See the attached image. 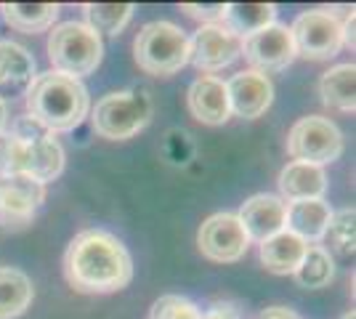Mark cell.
I'll return each mask as SVG.
<instances>
[{
	"instance_id": "cell-25",
	"label": "cell",
	"mask_w": 356,
	"mask_h": 319,
	"mask_svg": "<svg viewBox=\"0 0 356 319\" xmlns=\"http://www.w3.org/2000/svg\"><path fill=\"white\" fill-rule=\"evenodd\" d=\"M293 277H296L298 285L306 290L327 288L335 279V261L322 245H309V250H306V256H303Z\"/></svg>"
},
{
	"instance_id": "cell-23",
	"label": "cell",
	"mask_w": 356,
	"mask_h": 319,
	"mask_svg": "<svg viewBox=\"0 0 356 319\" xmlns=\"http://www.w3.org/2000/svg\"><path fill=\"white\" fill-rule=\"evenodd\" d=\"M35 80V59L27 48L11 40H0V85H27Z\"/></svg>"
},
{
	"instance_id": "cell-22",
	"label": "cell",
	"mask_w": 356,
	"mask_h": 319,
	"mask_svg": "<svg viewBox=\"0 0 356 319\" xmlns=\"http://www.w3.org/2000/svg\"><path fill=\"white\" fill-rule=\"evenodd\" d=\"M319 96L327 106L354 112L356 109V67L354 64H338L319 80Z\"/></svg>"
},
{
	"instance_id": "cell-3",
	"label": "cell",
	"mask_w": 356,
	"mask_h": 319,
	"mask_svg": "<svg viewBox=\"0 0 356 319\" xmlns=\"http://www.w3.org/2000/svg\"><path fill=\"white\" fill-rule=\"evenodd\" d=\"M134 59L152 77L176 75L189 64V38L173 22H149L136 35Z\"/></svg>"
},
{
	"instance_id": "cell-13",
	"label": "cell",
	"mask_w": 356,
	"mask_h": 319,
	"mask_svg": "<svg viewBox=\"0 0 356 319\" xmlns=\"http://www.w3.org/2000/svg\"><path fill=\"white\" fill-rule=\"evenodd\" d=\"M226 91H229V106H232V115L245 117V120H255L266 112L271 101H274V85L266 75L261 72H239L226 83Z\"/></svg>"
},
{
	"instance_id": "cell-35",
	"label": "cell",
	"mask_w": 356,
	"mask_h": 319,
	"mask_svg": "<svg viewBox=\"0 0 356 319\" xmlns=\"http://www.w3.org/2000/svg\"><path fill=\"white\" fill-rule=\"evenodd\" d=\"M6 120H8V106H6V101L0 99V133H3V125H6Z\"/></svg>"
},
{
	"instance_id": "cell-31",
	"label": "cell",
	"mask_w": 356,
	"mask_h": 319,
	"mask_svg": "<svg viewBox=\"0 0 356 319\" xmlns=\"http://www.w3.org/2000/svg\"><path fill=\"white\" fill-rule=\"evenodd\" d=\"M168 144H176V152L168 154L170 163L181 165V163H186V160L192 157V141H189V136H186L184 131H170V133H168Z\"/></svg>"
},
{
	"instance_id": "cell-8",
	"label": "cell",
	"mask_w": 356,
	"mask_h": 319,
	"mask_svg": "<svg viewBox=\"0 0 356 319\" xmlns=\"http://www.w3.org/2000/svg\"><path fill=\"white\" fill-rule=\"evenodd\" d=\"M197 247L208 261L234 263L248 253L250 240L234 213H216L202 221L197 231Z\"/></svg>"
},
{
	"instance_id": "cell-36",
	"label": "cell",
	"mask_w": 356,
	"mask_h": 319,
	"mask_svg": "<svg viewBox=\"0 0 356 319\" xmlns=\"http://www.w3.org/2000/svg\"><path fill=\"white\" fill-rule=\"evenodd\" d=\"M343 319H356V314L354 311H348V314H343Z\"/></svg>"
},
{
	"instance_id": "cell-30",
	"label": "cell",
	"mask_w": 356,
	"mask_h": 319,
	"mask_svg": "<svg viewBox=\"0 0 356 319\" xmlns=\"http://www.w3.org/2000/svg\"><path fill=\"white\" fill-rule=\"evenodd\" d=\"M11 136L19 138L22 144H32V141H40V138L51 136V133H48L38 120H32L30 115H22V117H16L14 120V131H11Z\"/></svg>"
},
{
	"instance_id": "cell-28",
	"label": "cell",
	"mask_w": 356,
	"mask_h": 319,
	"mask_svg": "<svg viewBox=\"0 0 356 319\" xmlns=\"http://www.w3.org/2000/svg\"><path fill=\"white\" fill-rule=\"evenodd\" d=\"M19 149L22 141L11 133H0V181L19 176Z\"/></svg>"
},
{
	"instance_id": "cell-34",
	"label": "cell",
	"mask_w": 356,
	"mask_h": 319,
	"mask_svg": "<svg viewBox=\"0 0 356 319\" xmlns=\"http://www.w3.org/2000/svg\"><path fill=\"white\" fill-rule=\"evenodd\" d=\"M343 46L354 48L356 40H354V8L346 14V19H343Z\"/></svg>"
},
{
	"instance_id": "cell-7",
	"label": "cell",
	"mask_w": 356,
	"mask_h": 319,
	"mask_svg": "<svg viewBox=\"0 0 356 319\" xmlns=\"http://www.w3.org/2000/svg\"><path fill=\"white\" fill-rule=\"evenodd\" d=\"M293 46L296 54L312 61H327L338 56L343 48V22L327 8H312L298 14L293 22Z\"/></svg>"
},
{
	"instance_id": "cell-2",
	"label": "cell",
	"mask_w": 356,
	"mask_h": 319,
	"mask_svg": "<svg viewBox=\"0 0 356 319\" xmlns=\"http://www.w3.org/2000/svg\"><path fill=\"white\" fill-rule=\"evenodd\" d=\"M27 109L32 120H38L54 136V133L74 131L88 117L90 99L80 80L48 72V75H38L30 83Z\"/></svg>"
},
{
	"instance_id": "cell-1",
	"label": "cell",
	"mask_w": 356,
	"mask_h": 319,
	"mask_svg": "<svg viewBox=\"0 0 356 319\" xmlns=\"http://www.w3.org/2000/svg\"><path fill=\"white\" fill-rule=\"evenodd\" d=\"M64 277L77 293H118L134 279V259L112 231L83 229L64 253Z\"/></svg>"
},
{
	"instance_id": "cell-26",
	"label": "cell",
	"mask_w": 356,
	"mask_h": 319,
	"mask_svg": "<svg viewBox=\"0 0 356 319\" xmlns=\"http://www.w3.org/2000/svg\"><path fill=\"white\" fill-rule=\"evenodd\" d=\"M356 211L354 208H343V211L332 213L330 215V224H327L325 234H322V240H325V247L327 253L332 250V253H338L343 259H348V256H354V247H356Z\"/></svg>"
},
{
	"instance_id": "cell-21",
	"label": "cell",
	"mask_w": 356,
	"mask_h": 319,
	"mask_svg": "<svg viewBox=\"0 0 356 319\" xmlns=\"http://www.w3.org/2000/svg\"><path fill=\"white\" fill-rule=\"evenodd\" d=\"M277 22V6L274 3H232L226 6L223 24L237 38H250L258 30H266Z\"/></svg>"
},
{
	"instance_id": "cell-9",
	"label": "cell",
	"mask_w": 356,
	"mask_h": 319,
	"mask_svg": "<svg viewBox=\"0 0 356 319\" xmlns=\"http://www.w3.org/2000/svg\"><path fill=\"white\" fill-rule=\"evenodd\" d=\"M242 56L248 59L252 72H282L298 59L296 46H293V32L287 24L274 22L266 30H258L255 35L242 40Z\"/></svg>"
},
{
	"instance_id": "cell-29",
	"label": "cell",
	"mask_w": 356,
	"mask_h": 319,
	"mask_svg": "<svg viewBox=\"0 0 356 319\" xmlns=\"http://www.w3.org/2000/svg\"><path fill=\"white\" fill-rule=\"evenodd\" d=\"M181 11H186L197 22H202V27L205 24H223L226 3H184Z\"/></svg>"
},
{
	"instance_id": "cell-14",
	"label": "cell",
	"mask_w": 356,
	"mask_h": 319,
	"mask_svg": "<svg viewBox=\"0 0 356 319\" xmlns=\"http://www.w3.org/2000/svg\"><path fill=\"white\" fill-rule=\"evenodd\" d=\"M186 106H189L194 120L205 122V125H223V122L232 117L226 83L213 75L197 77L192 85H189V91H186Z\"/></svg>"
},
{
	"instance_id": "cell-5",
	"label": "cell",
	"mask_w": 356,
	"mask_h": 319,
	"mask_svg": "<svg viewBox=\"0 0 356 319\" xmlns=\"http://www.w3.org/2000/svg\"><path fill=\"white\" fill-rule=\"evenodd\" d=\"M152 96L147 88H131V91L106 93L90 115L93 131L106 141H125L141 133L152 122Z\"/></svg>"
},
{
	"instance_id": "cell-24",
	"label": "cell",
	"mask_w": 356,
	"mask_h": 319,
	"mask_svg": "<svg viewBox=\"0 0 356 319\" xmlns=\"http://www.w3.org/2000/svg\"><path fill=\"white\" fill-rule=\"evenodd\" d=\"M86 11V24L102 35H118L128 27V22L134 19V3H88L83 6Z\"/></svg>"
},
{
	"instance_id": "cell-18",
	"label": "cell",
	"mask_w": 356,
	"mask_h": 319,
	"mask_svg": "<svg viewBox=\"0 0 356 319\" xmlns=\"http://www.w3.org/2000/svg\"><path fill=\"white\" fill-rule=\"evenodd\" d=\"M306 250H309V243H303L293 231L282 229L280 234L261 243V263L271 274H296Z\"/></svg>"
},
{
	"instance_id": "cell-6",
	"label": "cell",
	"mask_w": 356,
	"mask_h": 319,
	"mask_svg": "<svg viewBox=\"0 0 356 319\" xmlns=\"http://www.w3.org/2000/svg\"><path fill=\"white\" fill-rule=\"evenodd\" d=\"M287 154L296 163H309L319 167L335 163L343 154L341 128L319 115L300 117L287 133Z\"/></svg>"
},
{
	"instance_id": "cell-17",
	"label": "cell",
	"mask_w": 356,
	"mask_h": 319,
	"mask_svg": "<svg viewBox=\"0 0 356 319\" xmlns=\"http://www.w3.org/2000/svg\"><path fill=\"white\" fill-rule=\"evenodd\" d=\"M330 205L325 199H300V202H287L284 213V229L300 237L303 243H316L322 240L327 224H330Z\"/></svg>"
},
{
	"instance_id": "cell-32",
	"label": "cell",
	"mask_w": 356,
	"mask_h": 319,
	"mask_svg": "<svg viewBox=\"0 0 356 319\" xmlns=\"http://www.w3.org/2000/svg\"><path fill=\"white\" fill-rule=\"evenodd\" d=\"M200 319H242V314L234 304H213L208 314H202Z\"/></svg>"
},
{
	"instance_id": "cell-11",
	"label": "cell",
	"mask_w": 356,
	"mask_h": 319,
	"mask_svg": "<svg viewBox=\"0 0 356 319\" xmlns=\"http://www.w3.org/2000/svg\"><path fill=\"white\" fill-rule=\"evenodd\" d=\"M45 199V186L27 176H11L0 181V229H27Z\"/></svg>"
},
{
	"instance_id": "cell-15",
	"label": "cell",
	"mask_w": 356,
	"mask_h": 319,
	"mask_svg": "<svg viewBox=\"0 0 356 319\" xmlns=\"http://www.w3.org/2000/svg\"><path fill=\"white\" fill-rule=\"evenodd\" d=\"M64 170V149L54 136H45L32 144H22L19 149V176H27L38 183L59 179Z\"/></svg>"
},
{
	"instance_id": "cell-27",
	"label": "cell",
	"mask_w": 356,
	"mask_h": 319,
	"mask_svg": "<svg viewBox=\"0 0 356 319\" xmlns=\"http://www.w3.org/2000/svg\"><path fill=\"white\" fill-rule=\"evenodd\" d=\"M202 311L184 295H160L154 304H152V311H149V319H200Z\"/></svg>"
},
{
	"instance_id": "cell-12",
	"label": "cell",
	"mask_w": 356,
	"mask_h": 319,
	"mask_svg": "<svg viewBox=\"0 0 356 319\" xmlns=\"http://www.w3.org/2000/svg\"><path fill=\"white\" fill-rule=\"evenodd\" d=\"M284 213L287 202L277 195H252L242 202L237 218L250 243H266L268 237L280 234L284 229Z\"/></svg>"
},
{
	"instance_id": "cell-19",
	"label": "cell",
	"mask_w": 356,
	"mask_h": 319,
	"mask_svg": "<svg viewBox=\"0 0 356 319\" xmlns=\"http://www.w3.org/2000/svg\"><path fill=\"white\" fill-rule=\"evenodd\" d=\"M0 11L11 30L38 35L54 27L59 16V6L56 3H3Z\"/></svg>"
},
{
	"instance_id": "cell-20",
	"label": "cell",
	"mask_w": 356,
	"mask_h": 319,
	"mask_svg": "<svg viewBox=\"0 0 356 319\" xmlns=\"http://www.w3.org/2000/svg\"><path fill=\"white\" fill-rule=\"evenodd\" d=\"M35 298L32 279L22 269L0 266V319H16L30 309Z\"/></svg>"
},
{
	"instance_id": "cell-4",
	"label": "cell",
	"mask_w": 356,
	"mask_h": 319,
	"mask_svg": "<svg viewBox=\"0 0 356 319\" xmlns=\"http://www.w3.org/2000/svg\"><path fill=\"white\" fill-rule=\"evenodd\" d=\"M102 56H104V43L86 22H61L51 27L48 59L54 64V72L80 80L96 72Z\"/></svg>"
},
{
	"instance_id": "cell-33",
	"label": "cell",
	"mask_w": 356,
	"mask_h": 319,
	"mask_svg": "<svg viewBox=\"0 0 356 319\" xmlns=\"http://www.w3.org/2000/svg\"><path fill=\"white\" fill-rule=\"evenodd\" d=\"M258 319H300V317H298L293 309H287V306H268V309H264L258 314Z\"/></svg>"
},
{
	"instance_id": "cell-16",
	"label": "cell",
	"mask_w": 356,
	"mask_h": 319,
	"mask_svg": "<svg viewBox=\"0 0 356 319\" xmlns=\"http://www.w3.org/2000/svg\"><path fill=\"white\" fill-rule=\"evenodd\" d=\"M280 195L287 202H300V199H322L327 189L325 167L309 165V163H287L280 173Z\"/></svg>"
},
{
	"instance_id": "cell-10",
	"label": "cell",
	"mask_w": 356,
	"mask_h": 319,
	"mask_svg": "<svg viewBox=\"0 0 356 319\" xmlns=\"http://www.w3.org/2000/svg\"><path fill=\"white\" fill-rule=\"evenodd\" d=\"M242 56V38L226 24H205L189 38V64L202 72H218Z\"/></svg>"
}]
</instances>
